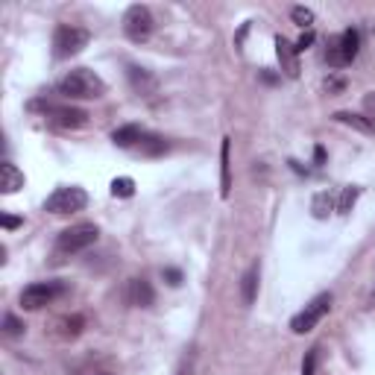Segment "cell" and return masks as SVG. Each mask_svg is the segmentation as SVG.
Returning a JSON list of instances; mask_svg holds the SVG:
<instances>
[{"label":"cell","mask_w":375,"mask_h":375,"mask_svg":"<svg viewBox=\"0 0 375 375\" xmlns=\"http://www.w3.org/2000/svg\"><path fill=\"white\" fill-rule=\"evenodd\" d=\"M56 91L68 100H100L106 94V83L91 68H73L59 80Z\"/></svg>","instance_id":"1"},{"label":"cell","mask_w":375,"mask_h":375,"mask_svg":"<svg viewBox=\"0 0 375 375\" xmlns=\"http://www.w3.org/2000/svg\"><path fill=\"white\" fill-rule=\"evenodd\" d=\"M68 285L62 279H47V282H33L21 290V308L23 311H41L47 305H53L59 296H65Z\"/></svg>","instance_id":"2"},{"label":"cell","mask_w":375,"mask_h":375,"mask_svg":"<svg viewBox=\"0 0 375 375\" xmlns=\"http://www.w3.org/2000/svg\"><path fill=\"white\" fill-rule=\"evenodd\" d=\"M30 109H41L50 127H59V130H83L88 127V112L85 109H77V106H53L47 100H33Z\"/></svg>","instance_id":"3"},{"label":"cell","mask_w":375,"mask_h":375,"mask_svg":"<svg viewBox=\"0 0 375 375\" xmlns=\"http://www.w3.org/2000/svg\"><path fill=\"white\" fill-rule=\"evenodd\" d=\"M91 36L85 27H77V23H59L56 33H53V56L56 59H70L83 53L88 47Z\"/></svg>","instance_id":"4"},{"label":"cell","mask_w":375,"mask_h":375,"mask_svg":"<svg viewBox=\"0 0 375 375\" xmlns=\"http://www.w3.org/2000/svg\"><path fill=\"white\" fill-rule=\"evenodd\" d=\"M100 238V229L94 226V223H77V226L65 229L59 238H56V255H77L83 253V249L94 246Z\"/></svg>","instance_id":"5"},{"label":"cell","mask_w":375,"mask_h":375,"mask_svg":"<svg viewBox=\"0 0 375 375\" xmlns=\"http://www.w3.org/2000/svg\"><path fill=\"white\" fill-rule=\"evenodd\" d=\"M358 50H361V33H358V30H343L340 36H332V38H329L326 62H329L332 68H346V65L355 62Z\"/></svg>","instance_id":"6"},{"label":"cell","mask_w":375,"mask_h":375,"mask_svg":"<svg viewBox=\"0 0 375 375\" xmlns=\"http://www.w3.org/2000/svg\"><path fill=\"white\" fill-rule=\"evenodd\" d=\"M88 206V194L80 185H62L44 199V211L50 214H77Z\"/></svg>","instance_id":"7"},{"label":"cell","mask_w":375,"mask_h":375,"mask_svg":"<svg viewBox=\"0 0 375 375\" xmlns=\"http://www.w3.org/2000/svg\"><path fill=\"white\" fill-rule=\"evenodd\" d=\"M153 27H156V18L147 6L135 4V6H130L127 12H123V36H127L130 41H135V44H141V41H147L149 36H153Z\"/></svg>","instance_id":"8"},{"label":"cell","mask_w":375,"mask_h":375,"mask_svg":"<svg viewBox=\"0 0 375 375\" xmlns=\"http://www.w3.org/2000/svg\"><path fill=\"white\" fill-rule=\"evenodd\" d=\"M329 311H332V293H319L317 299H311V302L290 319L293 334H308V332H314V329H317V322H319L322 317H326Z\"/></svg>","instance_id":"9"},{"label":"cell","mask_w":375,"mask_h":375,"mask_svg":"<svg viewBox=\"0 0 375 375\" xmlns=\"http://www.w3.org/2000/svg\"><path fill=\"white\" fill-rule=\"evenodd\" d=\"M127 80H130V85H132V91L138 94V97H153V94H159V80H156V73L153 70H147V68H141V65H130L127 68Z\"/></svg>","instance_id":"10"},{"label":"cell","mask_w":375,"mask_h":375,"mask_svg":"<svg viewBox=\"0 0 375 375\" xmlns=\"http://www.w3.org/2000/svg\"><path fill=\"white\" fill-rule=\"evenodd\" d=\"M123 296H127V302H130L132 308H149V305L156 302V290H153V285H149L144 276L130 279V282H127V290H123Z\"/></svg>","instance_id":"11"},{"label":"cell","mask_w":375,"mask_h":375,"mask_svg":"<svg viewBox=\"0 0 375 375\" xmlns=\"http://www.w3.org/2000/svg\"><path fill=\"white\" fill-rule=\"evenodd\" d=\"M276 56L282 62V70L287 73L290 80L299 77V53H296V44H290L285 36H276Z\"/></svg>","instance_id":"12"},{"label":"cell","mask_w":375,"mask_h":375,"mask_svg":"<svg viewBox=\"0 0 375 375\" xmlns=\"http://www.w3.org/2000/svg\"><path fill=\"white\" fill-rule=\"evenodd\" d=\"M21 188H23V173H21L12 162H4V164H0V194L12 196V194H18Z\"/></svg>","instance_id":"13"},{"label":"cell","mask_w":375,"mask_h":375,"mask_svg":"<svg viewBox=\"0 0 375 375\" xmlns=\"http://www.w3.org/2000/svg\"><path fill=\"white\" fill-rule=\"evenodd\" d=\"M53 329H56V337H62V340H73V337H80V334H83L85 319H83V314L59 317V319L53 322Z\"/></svg>","instance_id":"14"},{"label":"cell","mask_w":375,"mask_h":375,"mask_svg":"<svg viewBox=\"0 0 375 375\" xmlns=\"http://www.w3.org/2000/svg\"><path fill=\"white\" fill-rule=\"evenodd\" d=\"M141 138H144V130L138 127V123H127V127H120V130L112 132V141H115V147H120V149H132V147L138 149Z\"/></svg>","instance_id":"15"},{"label":"cell","mask_w":375,"mask_h":375,"mask_svg":"<svg viewBox=\"0 0 375 375\" xmlns=\"http://www.w3.org/2000/svg\"><path fill=\"white\" fill-rule=\"evenodd\" d=\"M258 279H261V267L253 264L246 273H243V279H241V299H243V305H253L255 302V296H258Z\"/></svg>","instance_id":"16"},{"label":"cell","mask_w":375,"mask_h":375,"mask_svg":"<svg viewBox=\"0 0 375 375\" xmlns=\"http://www.w3.org/2000/svg\"><path fill=\"white\" fill-rule=\"evenodd\" d=\"M229 149H232V144H229V138H223V144H220V194L223 196H229L232 194V162H229Z\"/></svg>","instance_id":"17"},{"label":"cell","mask_w":375,"mask_h":375,"mask_svg":"<svg viewBox=\"0 0 375 375\" xmlns=\"http://www.w3.org/2000/svg\"><path fill=\"white\" fill-rule=\"evenodd\" d=\"M170 149V141L162 138V135H153V132H144L141 144H138V153L141 156H149V159H156V156H164Z\"/></svg>","instance_id":"18"},{"label":"cell","mask_w":375,"mask_h":375,"mask_svg":"<svg viewBox=\"0 0 375 375\" xmlns=\"http://www.w3.org/2000/svg\"><path fill=\"white\" fill-rule=\"evenodd\" d=\"M311 211H314V217H317V220H326L332 211H337L334 194H329V191H319V194L314 196V203H311Z\"/></svg>","instance_id":"19"},{"label":"cell","mask_w":375,"mask_h":375,"mask_svg":"<svg viewBox=\"0 0 375 375\" xmlns=\"http://www.w3.org/2000/svg\"><path fill=\"white\" fill-rule=\"evenodd\" d=\"M337 123H346V127H352L358 132H372V123L364 117V115H355V112H337L334 115Z\"/></svg>","instance_id":"20"},{"label":"cell","mask_w":375,"mask_h":375,"mask_svg":"<svg viewBox=\"0 0 375 375\" xmlns=\"http://www.w3.org/2000/svg\"><path fill=\"white\" fill-rule=\"evenodd\" d=\"M358 194H361V188H358V185L343 188V194H340V199H337V211H340V214H349V211H352Z\"/></svg>","instance_id":"21"},{"label":"cell","mask_w":375,"mask_h":375,"mask_svg":"<svg viewBox=\"0 0 375 375\" xmlns=\"http://www.w3.org/2000/svg\"><path fill=\"white\" fill-rule=\"evenodd\" d=\"M135 194V182L130 176H120L112 182V196H120V199H130Z\"/></svg>","instance_id":"22"},{"label":"cell","mask_w":375,"mask_h":375,"mask_svg":"<svg viewBox=\"0 0 375 375\" xmlns=\"http://www.w3.org/2000/svg\"><path fill=\"white\" fill-rule=\"evenodd\" d=\"M4 334H6V337H21V334H23V322H21L15 314H6V317H4Z\"/></svg>","instance_id":"23"},{"label":"cell","mask_w":375,"mask_h":375,"mask_svg":"<svg viewBox=\"0 0 375 375\" xmlns=\"http://www.w3.org/2000/svg\"><path fill=\"white\" fill-rule=\"evenodd\" d=\"M290 18L299 23V27H311V23H314V12L305 9V6H293L290 9Z\"/></svg>","instance_id":"24"},{"label":"cell","mask_w":375,"mask_h":375,"mask_svg":"<svg viewBox=\"0 0 375 375\" xmlns=\"http://www.w3.org/2000/svg\"><path fill=\"white\" fill-rule=\"evenodd\" d=\"M317 358H319V349H317V346L308 349V355H305V361H302V375H314V369H317Z\"/></svg>","instance_id":"25"},{"label":"cell","mask_w":375,"mask_h":375,"mask_svg":"<svg viewBox=\"0 0 375 375\" xmlns=\"http://www.w3.org/2000/svg\"><path fill=\"white\" fill-rule=\"evenodd\" d=\"M364 117L372 123V130H375V91H369L364 97Z\"/></svg>","instance_id":"26"},{"label":"cell","mask_w":375,"mask_h":375,"mask_svg":"<svg viewBox=\"0 0 375 375\" xmlns=\"http://www.w3.org/2000/svg\"><path fill=\"white\" fill-rule=\"evenodd\" d=\"M162 276H164V282H167L170 287H179V285H182V273H179L176 267H167V270L162 273Z\"/></svg>","instance_id":"27"},{"label":"cell","mask_w":375,"mask_h":375,"mask_svg":"<svg viewBox=\"0 0 375 375\" xmlns=\"http://www.w3.org/2000/svg\"><path fill=\"white\" fill-rule=\"evenodd\" d=\"M343 88H346V80H343V77H329V80H326V91H329V94H340Z\"/></svg>","instance_id":"28"},{"label":"cell","mask_w":375,"mask_h":375,"mask_svg":"<svg viewBox=\"0 0 375 375\" xmlns=\"http://www.w3.org/2000/svg\"><path fill=\"white\" fill-rule=\"evenodd\" d=\"M314 38H317V36H314V30H308V33H302V38H299V41H296V53H302V50H308V47L314 44Z\"/></svg>","instance_id":"29"},{"label":"cell","mask_w":375,"mask_h":375,"mask_svg":"<svg viewBox=\"0 0 375 375\" xmlns=\"http://www.w3.org/2000/svg\"><path fill=\"white\" fill-rule=\"evenodd\" d=\"M0 223H4V229H18V226H21V217H12V214H0Z\"/></svg>","instance_id":"30"},{"label":"cell","mask_w":375,"mask_h":375,"mask_svg":"<svg viewBox=\"0 0 375 375\" xmlns=\"http://www.w3.org/2000/svg\"><path fill=\"white\" fill-rule=\"evenodd\" d=\"M314 159H317V164H322V162H326V149L317 147V149H314Z\"/></svg>","instance_id":"31"},{"label":"cell","mask_w":375,"mask_h":375,"mask_svg":"<svg viewBox=\"0 0 375 375\" xmlns=\"http://www.w3.org/2000/svg\"><path fill=\"white\" fill-rule=\"evenodd\" d=\"M261 80H264L267 85H273V83H276V73H270V70H264V73H261Z\"/></svg>","instance_id":"32"},{"label":"cell","mask_w":375,"mask_h":375,"mask_svg":"<svg viewBox=\"0 0 375 375\" xmlns=\"http://www.w3.org/2000/svg\"><path fill=\"white\" fill-rule=\"evenodd\" d=\"M91 375H109V372H91Z\"/></svg>","instance_id":"33"},{"label":"cell","mask_w":375,"mask_h":375,"mask_svg":"<svg viewBox=\"0 0 375 375\" xmlns=\"http://www.w3.org/2000/svg\"><path fill=\"white\" fill-rule=\"evenodd\" d=\"M372 299H375V293H372Z\"/></svg>","instance_id":"34"}]
</instances>
